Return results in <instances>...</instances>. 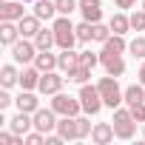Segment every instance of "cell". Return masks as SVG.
<instances>
[{
    "instance_id": "17",
    "label": "cell",
    "mask_w": 145,
    "mask_h": 145,
    "mask_svg": "<svg viewBox=\"0 0 145 145\" xmlns=\"http://www.w3.org/2000/svg\"><path fill=\"white\" fill-rule=\"evenodd\" d=\"M40 74H43V71H40L37 65H29V68H23V71H20V88H26V91L37 88V86H40Z\"/></svg>"
},
{
    "instance_id": "22",
    "label": "cell",
    "mask_w": 145,
    "mask_h": 145,
    "mask_svg": "<svg viewBox=\"0 0 145 145\" xmlns=\"http://www.w3.org/2000/svg\"><path fill=\"white\" fill-rule=\"evenodd\" d=\"M34 14L40 20H51L57 14V3H54V0H37V3H34Z\"/></svg>"
},
{
    "instance_id": "7",
    "label": "cell",
    "mask_w": 145,
    "mask_h": 145,
    "mask_svg": "<svg viewBox=\"0 0 145 145\" xmlns=\"http://www.w3.org/2000/svg\"><path fill=\"white\" fill-rule=\"evenodd\" d=\"M100 63H103V68H105V74H111V77H122V74H125V60H122V54H117V51L103 48V51H100Z\"/></svg>"
},
{
    "instance_id": "15",
    "label": "cell",
    "mask_w": 145,
    "mask_h": 145,
    "mask_svg": "<svg viewBox=\"0 0 145 145\" xmlns=\"http://www.w3.org/2000/svg\"><path fill=\"white\" fill-rule=\"evenodd\" d=\"M17 26H20V34H23V37H29V40H34V37H37V31L43 29L37 14H26V17H20V20H17Z\"/></svg>"
},
{
    "instance_id": "21",
    "label": "cell",
    "mask_w": 145,
    "mask_h": 145,
    "mask_svg": "<svg viewBox=\"0 0 145 145\" xmlns=\"http://www.w3.org/2000/svg\"><path fill=\"white\" fill-rule=\"evenodd\" d=\"M137 103H145V86H142V83H134V86L125 88V105L131 108V105H137Z\"/></svg>"
},
{
    "instance_id": "25",
    "label": "cell",
    "mask_w": 145,
    "mask_h": 145,
    "mask_svg": "<svg viewBox=\"0 0 145 145\" xmlns=\"http://www.w3.org/2000/svg\"><path fill=\"white\" fill-rule=\"evenodd\" d=\"M65 77H68V83H77V86H83V83H88V80H91V68L80 63L77 68H71Z\"/></svg>"
},
{
    "instance_id": "3",
    "label": "cell",
    "mask_w": 145,
    "mask_h": 145,
    "mask_svg": "<svg viewBox=\"0 0 145 145\" xmlns=\"http://www.w3.org/2000/svg\"><path fill=\"white\" fill-rule=\"evenodd\" d=\"M51 29H54V37H57L60 48H74V43H77V26L68 20V14H60Z\"/></svg>"
},
{
    "instance_id": "19",
    "label": "cell",
    "mask_w": 145,
    "mask_h": 145,
    "mask_svg": "<svg viewBox=\"0 0 145 145\" xmlns=\"http://www.w3.org/2000/svg\"><path fill=\"white\" fill-rule=\"evenodd\" d=\"M34 65H37L40 71H54V68L60 65V57H57V54H51V48H46V51H37Z\"/></svg>"
},
{
    "instance_id": "18",
    "label": "cell",
    "mask_w": 145,
    "mask_h": 145,
    "mask_svg": "<svg viewBox=\"0 0 145 145\" xmlns=\"http://www.w3.org/2000/svg\"><path fill=\"white\" fill-rule=\"evenodd\" d=\"M80 12L88 23H100L103 17V6H100V0H80Z\"/></svg>"
},
{
    "instance_id": "16",
    "label": "cell",
    "mask_w": 145,
    "mask_h": 145,
    "mask_svg": "<svg viewBox=\"0 0 145 145\" xmlns=\"http://www.w3.org/2000/svg\"><path fill=\"white\" fill-rule=\"evenodd\" d=\"M57 57H60V65H57V68L63 71V74H68L71 68H77V65H80V54H77L74 48H60Z\"/></svg>"
},
{
    "instance_id": "9",
    "label": "cell",
    "mask_w": 145,
    "mask_h": 145,
    "mask_svg": "<svg viewBox=\"0 0 145 145\" xmlns=\"http://www.w3.org/2000/svg\"><path fill=\"white\" fill-rule=\"evenodd\" d=\"M34 128L43 131V134L57 131V111L54 108H37L34 111Z\"/></svg>"
},
{
    "instance_id": "26",
    "label": "cell",
    "mask_w": 145,
    "mask_h": 145,
    "mask_svg": "<svg viewBox=\"0 0 145 145\" xmlns=\"http://www.w3.org/2000/svg\"><path fill=\"white\" fill-rule=\"evenodd\" d=\"M108 26H111L114 34H125V31H131V17H125L122 12H117V14L108 20Z\"/></svg>"
},
{
    "instance_id": "28",
    "label": "cell",
    "mask_w": 145,
    "mask_h": 145,
    "mask_svg": "<svg viewBox=\"0 0 145 145\" xmlns=\"http://www.w3.org/2000/svg\"><path fill=\"white\" fill-rule=\"evenodd\" d=\"M77 40H80V43H91V40H94V23H88V20L80 23V26H77Z\"/></svg>"
},
{
    "instance_id": "2",
    "label": "cell",
    "mask_w": 145,
    "mask_h": 145,
    "mask_svg": "<svg viewBox=\"0 0 145 145\" xmlns=\"http://www.w3.org/2000/svg\"><path fill=\"white\" fill-rule=\"evenodd\" d=\"M114 134H117V139H131L134 134H137V120H134V114H131V108H114Z\"/></svg>"
},
{
    "instance_id": "6",
    "label": "cell",
    "mask_w": 145,
    "mask_h": 145,
    "mask_svg": "<svg viewBox=\"0 0 145 145\" xmlns=\"http://www.w3.org/2000/svg\"><path fill=\"white\" fill-rule=\"evenodd\" d=\"M37 46H34V40H29V37H20L14 46H12V57H14V63H20V65H29V63H34V57H37Z\"/></svg>"
},
{
    "instance_id": "35",
    "label": "cell",
    "mask_w": 145,
    "mask_h": 145,
    "mask_svg": "<svg viewBox=\"0 0 145 145\" xmlns=\"http://www.w3.org/2000/svg\"><path fill=\"white\" fill-rule=\"evenodd\" d=\"M23 139H26V145H43V142H46V134H43V131H34V134L29 131Z\"/></svg>"
},
{
    "instance_id": "34",
    "label": "cell",
    "mask_w": 145,
    "mask_h": 145,
    "mask_svg": "<svg viewBox=\"0 0 145 145\" xmlns=\"http://www.w3.org/2000/svg\"><path fill=\"white\" fill-rule=\"evenodd\" d=\"M80 63L88 65V68H94V65H100V54H94V51H80Z\"/></svg>"
},
{
    "instance_id": "32",
    "label": "cell",
    "mask_w": 145,
    "mask_h": 145,
    "mask_svg": "<svg viewBox=\"0 0 145 145\" xmlns=\"http://www.w3.org/2000/svg\"><path fill=\"white\" fill-rule=\"evenodd\" d=\"M91 120L88 117H77V134H80V139H86V137H91Z\"/></svg>"
},
{
    "instance_id": "4",
    "label": "cell",
    "mask_w": 145,
    "mask_h": 145,
    "mask_svg": "<svg viewBox=\"0 0 145 145\" xmlns=\"http://www.w3.org/2000/svg\"><path fill=\"white\" fill-rule=\"evenodd\" d=\"M80 103H83V111H86L88 117L100 114V108L105 105V103H103L100 88H97V86H88V83H83V86H80Z\"/></svg>"
},
{
    "instance_id": "33",
    "label": "cell",
    "mask_w": 145,
    "mask_h": 145,
    "mask_svg": "<svg viewBox=\"0 0 145 145\" xmlns=\"http://www.w3.org/2000/svg\"><path fill=\"white\" fill-rule=\"evenodd\" d=\"M131 29L134 31H145V9H137L131 14Z\"/></svg>"
},
{
    "instance_id": "12",
    "label": "cell",
    "mask_w": 145,
    "mask_h": 145,
    "mask_svg": "<svg viewBox=\"0 0 145 145\" xmlns=\"http://www.w3.org/2000/svg\"><path fill=\"white\" fill-rule=\"evenodd\" d=\"M57 134H60L65 142L80 139V134H77V117H60V120H57Z\"/></svg>"
},
{
    "instance_id": "27",
    "label": "cell",
    "mask_w": 145,
    "mask_h": 145,
    "mask_svg": "<svg viewBox=\"0 0 145 145\" xmlns=\"http://www.w3.org/2000/svg\"><path fill=\"white\" fill-rule=\"evenodd\" d=\"M103 48H108V51H117V54H122V51H128V43H125V34H111L105 43H103Z\"/></svg>"
},
{
    "instance_id": "14",
    "label": "cell",
    "mask_w": 145,
    "mask_h": 145,
    "mask_svg": "<svg viewBox=\"0 0 145 145\" xmlns=\"http://www.w3.org/2000/svg\"><path fill=\"white\" fill-rule=\"evenodd\" d=\"M12 125V131L17 134V137H26L31 128H34V114H26V111H17V117L9 122Z\"/></svg>"
},
{
    "instance_id": "38",
    "label": "cell",
    "mask_w": 145,
    "mask_h": 145,
    "mask_svg": "<svg viewBox=\"0 0 145 145\" xmlns=\"http://www.w3.org/2000/svg\"><path fill=\"white\" fill-rule=\"evenodd\" d=\"M14 100L9 97V91H0V108H6V105H12Z\"/></svg>"
},
{
    "instance_id": "37",
    "label": "cell",
    "mask_w": 145,
    "mask_h": 145,
    "mask_svg": "<svg viewBox=\"0 0 145 145\" xmlns=\"http://www.w3.org/2000/svg\"><path fill=\"white\" fill-rule=\"evenodd\" d=\"M65 139L60 137V134H46V145H63Z\"/></svg>"
},
{
    "instance_id": "20",
    "label": "cell",
    "mask_w": 145,
    "mask_h": 145,
    "mask_svg": "<svg viewBox=\"0 0 145 145\" xmlns=\"http://www.w3.org/2000/svg\"><path fill=\"white\" fill-rule=\"evenodd\" d=\"M14 105H17V111H26V114H34V111L40 108V100H37V97H34L31 91H26V88H23V91H20V97L14 100Z\"/></svg>"
},
{
    "instance_id": "1",
    "label": "cell",
    "mask_w": 145,
    "mask_h": 145,
    "mask_svg": "<svg viewBox=\"0 0 145 145\" xmlns=\"http://www.w3.org/2000/svg\"><path fill=\"white\" fill-rule=\"evenodd\" d=\"M97 88H100V94H103V103H105V108H120L122 103H125V91L120 88V83H117V77H103L100 83H97Z\"/></svg>"
},
{
    "instance_id": "29",
    "label": "cell",
    "mask_w": 145,
    "mask_h": 145,
    "mask_svg": "<svg viewBox=\"0 0 145 145\" xmlns=\"http://www.w3.org/2000/svg\"><path fill=\"white\" fill-rule=\"evenodd\" d=\"M57 3V14H71L74 9H80V0H54Z\"/></svg>"
},
{
    "instance_id": "41",
    "label": "cell",
    "mask_w": 145,
    "mask_h": 145,
    "mask_svg": "<svg viewBox=\"0 0 145 145\" xmlns=\"http://www.w3.org/2000/svg\"><path fill=\"white\" fill-rule=\"evenodd\" d=\"M26 3H37V0H26Z\"/></svg>"
},
{
    "instance_id": "23",
    "label": "cell",
    "mask_w": 145,
    "mask_h": 145,
    "mask_svg": "<svg viewBox=\"0 0 145 145\" xmlns=\"http://www.w3.org/2000/svg\"><path fill=\"white\" fill-rule=\"evenodd\" d=\"M34 46H37L40 51H46V48L57 46V37H54V29H40V31H37V37H34Z\"/></svg>"
},
{
    "instance_id": "31",
    "label": "cell",
    "mask_w": 145,
    "mask_h": 145,
    "mask_svg": "<svg viewBox=\"0 0 145 145\" xmlns=\"http://www.w3.org/2000/svg\"><path fill=\"white\" fill-rule=\"evenodd\" d=\"M128 51H131L134 57L145 60V37H137V40H131V43H128Z\"/></svg>"
},
{
    "instance_id": "30",
    "label": "cell",
    "mask_w": 145,
    "mask_h": 145,
    "mask_svg": "<svg viewBox=\"0 0 145 145\" xmlns=\"http://www.w3.org/2000/svg\"><path fill=\"white\" fill-rule=\"evenodd\" d=\"M114 31H111V26H103V23H94V43H105L108 37H111Z\"/></svg>"
},
{
    "instance_id": "11",
    "label": "cell",
    "mask_w": 145,
    "mask_h": 145,
    "mask_svg": "<svg viewBox=\"0 0 145 145\" xmlns=\"http://www.w3.org/2000/svg\"><path fill=\"white\" fill-rule=\"evenodd\" d=\"M114 137H117V134H114V122H94V128H91V142L108 145Z\"/></svg>"
},
{
    "instance_id": "40",
    "label": "cell",
    "mask_w": 145,
    "mask_h": 145,
    "mask_svg": "<svg viewBox=\"0 0 145 145\" xmlns=\"http://www.w3.org/2000/svg\"><path fill=\"white\" fill-rule=\"evenodd\" d=\"M137 77H139V83L145 86V60H142V68H139V74H137Z\"/></svg>"
},
{
    "instance_id": "39",
    "label": "cell",
    "mask_w": 145,
    "mask_h": 145,
    "mask_svg": "<svg viewBox=\"0 0 145 145\" xmlns=\"http://www.w3.org/2000/svg\"><path fill=\"white\" fill-rule=\"evenodd\" d=\"M114 3H117V9H134L137 0H114Z\"/></svg>"
},
{
    "instance_id": "24",
    "label": "cell",
    "mask_w": 145,
    "mask_h": 145,
    "mask_svg": "<svg viewBox=\"0 0 145 145\" xmlns=\"http://www.w3.org/2000/svg\"><path fill=\"white\" fill-rule=\"evenodd\" d=\"M14 83H20V71H17L14 65H3V68H0V86H3V88H12Z\"/></svg>"
},
{
    "instance_id": "10",
    "label": "cell",
    "mask_w": 145,
    "mask_h": 145,
    "mask_svg": "<svg viewBox=\"0 0 145 145\" xmlns=\"http://www.w3.org/2000/svg\"><path fill=\"white\" fill-rule=\"evenodd\" d=\"M23 3L26 0H3L0 3V20H20V17H26V12H23Z\"/></svg>"
},
{
    "instance_id": "42",
    "label": "cell",
    "mask_w": 145,
    "mask_h": 145,
    "mask_svg": "<svg viewBox=\"0 0 145 145\" xmlns=\"http://www.w3.org/2000/svg\"><path fill=\"white\" fill-rule=\"evenodd\" d=\"M142 9H145V0H142Z\"/></svg>"
},
{
    "instance_id": "13",
    "label": "cell",
    "mask_w": 145,
    "mask_h": 145,
    "mask_svg": "<svg viewBox=\"0 0 145 145\" xmlns=\"http://www.w3.org/2000/svg\"><path fill=\"white\" fill-rule=\"evenodd\" d=\"M20 37L23 34H20V26L14 20H3V23H0V43H3V46H14Z\"/></svg>"
},
{
    "instance_id": "8",
    "label": "cell",
    "mask_w": 145,
    "mask_h": 145,
    "mask_svg": "<svg viewBox=\"0 0 145 145\" xmlns=\"http://www.w3.org/2000/svg\"><path fill=\"white\" fill-rule=\"evenodd\" d=\"M63 83H65V77H60L57 71H43V74H40V86H37V91L46 94V97H54L57 91H63Z\"/></svg>"
},
{
    "instance_id": "36",
    "label": "cell",
    "mask_w": 145,
    "mask_h": 145,
    "mask_svg": "<svg viewBox=\"0 0 145 145\" xmlns=\"http://www.w3.org/2000/svg\"><path fill=\"white\" fill-rule=\"evenodd\" d=\"M131 114H134V120H137V122H142V125H145V103L131 105Z\"/></svg>"
},
{
    "instance_id": "5",
    "label": "cell",
    "mask_w": 145,
    "mask_h": 145,
    "mask_svg": "<svg viewBox=\"0 0 145 145\" xmlns=\"http://www.w3.org/2000/svg\"><path fill=\"white\" fill-rule=\"evenodd\" d=\"M51 108H54L60 117H80L83 103H80V97H68V94L57 91V94H54V100H51Z\"/></svg>"
}]
</instances>
